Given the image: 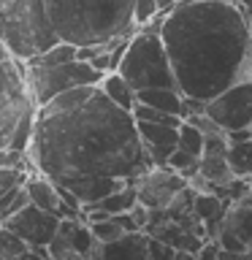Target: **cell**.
I'll return each mask as SVG.
<instances>
[{
	"label": "cell",
	"mask_w": 252,
	"mask_h": 260,
	"mask_svg": "<svg viewBox=\"0 0 252 260\" xmlns=\"http://www.w3.org/2000/svg\"><path fill=\"white\" fill-rule=\"evenodd\" d=\"M27 203H30V198H27V192H24V184L11 187L8 192L0 195V219L16 214V211H19L22 206H27Z\"/></svg>",
	"instance_id": "obj_24"
},
{
	"label": "cell",
	"mask_w": 252,
	"mask_h": 260,
	"mask_svg": "<svg viewBox=\"0 0 252 260\" xmlns=\"http://www.w3.org/2000/svg\"><path fill=\"white\" fill-rule=\"evenodd\" d=\"M247 130H249V133H252V119H249V125H247Z\"/></svg>",
	"instance_id": "obj_33"
},
{
	"label": "cell",
	"mask_w": 252,
	"mask_h": 260,
	"mask_svg": "<svg viewBox=\"0 0 252 260\" xmlns=\"http://www.w3.org/2000/svg\"><path fill=\"white\" fill-rule=\"evenodd\" d=\"M154 14H160L158 8V0H133V19H136V27L144 22H149Z\"/></svg>",
	"instance_id": "obj_27"
},
{
	"label": "cell",
	"mask_w": 252,
	"mask_h": 260,
	"mask_svg": "<svg viewBox=\"0 0 252 260\" xmlns=\"http://www.w3.org/2000/svg\"><path fill=\"white\" fill-rule=\"evenodd\" d=\"M146 255H149L152 260H174L176 249H174V247H168L166 241L152 239V236H149V244H146Z\"/></svg>",
	"instance_id": "obj_28"
},
{
	"label": "cell",
	"mask_w": 252,
	"mask_h": 260,
	"mask_svg": "<svg viewBox=\"0 0 252 260\" xmlns=\"http://www.w3.org/2000/svg\"><path fill=\"white\" fill-rule=\"evenodd\" d=\"M98 87H101V92L109 98V101H114L117 106H122V109H133L136 103V89L125 81V76H122L119 71H109L103 73V79L98 81Z\"/></svg>",
	"instance_id": "obj_17"
},
{
	"label": "cell",
	"mask_w": 252,
	"mask_h": 260,
	"mask_svg": "<svg viewBox=\"0 0 252 260\" xmlns=\"http://www.w3.org/2000/svg\"><path fill=\"white\" fill-rule=\"evenodd\" d=\"M176 146L184 152L195 154V157H201L203 152V133L195 125H190V122H179V138H176Z\"/></svg>",
	"instance_id": "obj_23"
},
{
	"label": "cell",
	"mask_w": 252,
	"mask_h": 260,
	"mask_svg": "<svg viewBox=\"0 0 252 260\" xmlns=\"http://www.w3.org/2000/svg\"><path fill=\"white\" fill-rule=\"evenodd\" d=\"M117 71L125 76V81L136 89H149V87H176L174 68H171L166 44H163L160 32L149 30H133L128 38L122 60Z\"/></svg>",
	"instance_id": "obj_5"
},
{
	"label": "cell",
	"mask_w": 252,
	"mask_h": 260,
	"mask_svg": "<svg viewBox=\"0 0 252 260\" xmlns=\"http://www.w3.org/2000/svg\"><path fill=\"white\" fill-rule=\"evenodd\" d=\"M103 79L101 71H95L87 60H65L52 65L24 62V81H27L30 98L36 106H44L54 95L65 92L79 84H98Z\"/></svg>",
	"instance_id": "obj_6"
},
{
	"label": "cell",
	"mask_w": 252,
	"mask_h": 260,
	"mask_svg": "<svg viewBox=\"0 0 252 260\" xmlns=\"http://www.w3.org/2000/svg\"><path fill=\"white\" fill-rule=\"evenodd\" d=\"M228 206H231V201L219 198L217 192H195L193 211H195V217L201 219L203 231H206V239H214V236H217Z\"/></svg>",
	"instance_id": "obj_13"
},
{
	"label": "cell",
	"mask_w": 252,
	"mask_h": 260,
	"mask_svg": "<svg viewBox=\"0 0 252 260\" xmlns=\"http://www.w3.org/2000/svg\"><path fill=\"white\" fill-rule=\"evenodd\" d=\"M133 184H136L138 203H144L146 209H166L174 201V195L182 187H187V179L171 166H152Z\"/></svg>",
	"instance_id": "obj_11"
},
{
	"label": "cell",
	"mask_w": 252,
	"mask_h": 260,
	"mask_svg": "<svg viewBox=\"0 0 252 260\" xmlns=\"http://www.w3.org/2000/svg\"><path fill=\"white\" fill-rule=\"evenodd\" d=\"M249 81H252V65H249Z\"/></svg>",
	"instance_id": "obj_34"
},
{
	"label": "cell",
	"mask_w": 252,
	"mask_h": 260,
	"mask_svg": "<svg viewBox=\"0 0 252 260\" xmlns=\"http://www.w3.org/2000/svg\"><path fill=\"white\" fill-rule=\"evenodd\" d=\"M3 225L11 228V231L27 244V249H33V247H49L52 236L57 233V225H60V217H57L54 211H46V209L36 206V203H27V206H22L16 214L6 217Z\"/></svg>",
	"instance_id": "obj_10"
},
{
	"label": "cell",
	"mask_w": 252,
	"mask_h": 260,
	"mask_svg": "<svg viewBox=\"0 0 252 260\" xmlns=\"http://www.w3.org/2000/svg\"><path fill=\"white\" fill-rule=\"evenodd\" d=\"M130 114H133L136 122H166V125H179V117H174V114H166L160 109H154V106H146L141 101L133 103V109H130Z\"/></svg>",
	"instance_id": "obj_25"
},
{
	"label": "cell",
	"mask_w": 252,
	"mask_h": 260,
	"mask_svg": "<svg viewBox=\"0 0 252 260\" xmlns=\"http://www.w3.org/2000/svg\"><path fill=\"white\" fill-rule=\"evenodd\" d=\"M30 109H38L24 81V62L6 57L0 60V149L11 144L19 119Z\"/></svg>",
	"instance_id": "obj_7"
},
{
	"label": "cell",
	"mask_w": 252,
	"mask_h": 260,
	"mask_svg": "<svg viewBox=\"0 0 252 260\" xmlns=\"http://www.w3.org/2000/svg\"><path fill=\"white\" fill-rule=\"evenodd\" d=\"M24 192H27L30 203H36V206L46 209V211H54V214L60 217V195H57V184L49 176L38 174V171L33 168L30 174L24 176Z\"/></svg>",
	"instance_id": "obj_14"
},
{
	"label": "cell",
	"mask_w": 252,
	"mask_h": 260,
	"mask_svg": "<svg viewBox=\"0 0 252 260\" xmlns=\"http://www.w3.org/2000/svg\"><path fill=\"white\" fill-rule=\"evenodd\" d=\"M0 41L14 60H30L57 44L46 0H0Z\"/></svg>",
	"instance_id": "obj_4"
},
{
	"label": "cell",
	"mask_w": 252,
	"mask_h": 260,
	"mask_svg": "<svg viewBox=\"0 0 252 260\" xmlns=\"http://www.w3.org/2000/svg\"><path fill=\"white\" fill-rule=\"evenodd\" d=\"M89 225V231H92V236L101 244H109L114 239H119L122 233H128L125 228H122V222L117 219V214H111V217H103V219H92V222H87Z\"/></svg>",
	"instance_id": "obj_22"
},
{
	"label": "cell",
	"mask_w": 252,
	"mask_h": 260,
	"mask_svg": "<svg viewBox=\"0 0 252 260\" xmlns=\"http://www.w3.org/2000/svg\"><path fill=\"white\" fill-rule=\"evenodd\" d=\"M225 160H228V166H231L233 176H249L252 174V138L228 144Z\"/></svg>",
	"instance_id": "obj_20"
},
{
	"label": "cell",
	"mask_w": 252,
	"mask_h": 260,
	"mask_svg": "<svg viewBox=\"0 0 252 260\" xmlns=\"http://www.w3.org/2000/svg\"><path fill=\"white\" fill-rule=\"evenodd\" d=\"M27 174H30L27 168H6V166H0V195L8 192L16 184H24V176Z\"/></svg>",
	"instance_id": "obj_26"
},
{
	"label": "cell",
	"mask_w": 252,
	"mask_h": 260,
	"mask_svg": "<svg viewBox=\"0 0 252 260\" xmlns=\"http://www.w3.org/2000/svg\"><path fill=\"white\" fill-rule=\"evenodd\" d=\"M182 98L184 95L179 87H149V89H138L136 92V101L154 106V109H160L166 114H174V117H179V111H182Z\"/></svg>",
	"instance_id": "obj_16"
},
{
	"label": "cell",
	"mask_w": 252,
	"mask_h": 260,
	"mask_svg": "<svg viewBox=\"0 0 252 260\" xmlns=\"http://www.w3.org/2000/svg\"><path fill=\"white\" fill-rule=\"evenodd\" d=\"M146 244L149 236L146 231H128L119 239L109 244H101V257H133V260H146Z\"/></svg>",
	"instance_id": "obj_15"
},
{
	"label": "cell",
	"mask_w": 252,
	"mask_h": 260,
	"mask_svg": "<svg viewBox=\"0 0 252 260\" xmlns=\"http://www.w3.org/2000/svg\"><path fill=\"white\" fill-rule=\"evenodd\" d=\"M24 255H30L27 244H24L11 228L0 225V260H16V257H24Z\"/></svg>",
	"instance_id": "obj_21"
},
{
	"label": "cell",
	"mask_w": 252,
	"mask_h": 260,
	"mask_svg": "<svg viewBox=\"0 0 252 260\" xmlns=\"http://www.w3.org/2000/svg\"><path fill=\"white\" fill-rule=\"evenodd\" d=\"M46 11L57 38L76 46L136 30L133 0H46Z\"/></svg>",
	"instance_id": "obj_3"
},
{
	"label": "cell",
	"mask_w": 252,
	"mask_h": 260,
	"mask_svg": "<svg viewBox=\"0 0 252 260\" xmlns=\"http://www.w3.org/2000/svg\"><path fill=\"white\" fill-rule=\"evenodd\" d=\"M141 146L154 166H166L168 154L176 149L179 125H166V122H136Z\"/></svg>",
	"instance_id": "obj_12"
},
{
	"label": "cell",
	"mask_w": 252,
	"mask_h": 260,
	"mask_svg": "<svg viewBox=\"0 0 252 260\" xmlns=\"http://www.w3.org/2000/svg\"><path fill=\"white\" fill-rule=\"evenodd\" d=\"M98 89V84H79V87H71L65 92L54 95L52 101H46L44 106H38V114H60V111H71L76 106L87 103V98Z\"/></svg>",
	"instance_id": "obj_18"
},
{
	"label": "cell",
	"mask_w": 252,
	"mask_h": 260,
	"mask_svg": "<svg viewBox=\"0 0 252 260\" xmlns=\"http://www.w3.org/2000/svg\"><path fill=\"white\" fill-rule=\"evenodd\" d=\"M203 111H206L225 133L228 130L247 127L249 119H252V81L241 79V81H236V84L225 87L223 92L209 98Z\"/></svg>",
	"instance_id": "obj_8"
},
{
	"label": "cell",
	"mask_w": 252,
	"mask_h": 260,
	"mask_svg": "<svg viewBox=\"0 0 252 260\" xmlns=\"http://www.w3.org/2000/svg\"><path fill=\"white\" fill-rule=\"evenodd\" d=\"M6 57H11V54H8V49H6V44H3V41H0V60H6Z\"/></svg>",
	"instance_id": "obj_31"
},
{
	"label": "cell",
	"mask_w": 252,
	"mask_h": 260,
	"mask_svg": "<svg viewBox=\"0 0 252 260\" xmlns=\"http://www.w3.org/2000/svg\"><path fill=\"white\" fill-rule=\"evenodd\" d=\"M160 38L182 95L209 101L225 87L249 79L252 38L239 3L176 0L163 11Z\"/></svg>",
	"instance_id": "obj_2"
},
{
	"label": "cell",
	"mask_w": 252,
	"mask_h": 260,
	"mask_svg": "<svg viewBox=\"0 0 252 260\" xmlns=\"http://www.w3.org/2000/svg\"><path fill=\"white\" fill-rule=\"evenodd\" d=\"M236 3H239L244 11H252V0H236Z\"/></svg>",
	"instance_id": "obj_30"
},
{
	"label": "cell",
	"mask_w": 252,
	"mask_h": 260,
	"mask_svg": "<svg viewBox=\"0 0 252 260\" xmlns=\"http://www.w3.org/2000/svg\"><path fill=\"white\" fill-rule=\"evenodd\" d=\"M138 201V195H136V184H122L119 190H114L109 192L106 198H101L98 203H89L92 209H101L106 211V214H122V211H130L133 209V203Z\"/></svg>",
	"instance_id": "obj_19"
},
{
	"label": "cell",
	"mask_w": 252,
	"mask_h": 260,
	"mask_svg": "<svg viewBox=\"0 0 252 260\" xmlns=\"http://www.w3.org/2000/svg\"><path fill=\"white\" fill-rule=\"evenodd\" d=\"M49 257L54 260L101 257V241L92 236L89 225L81 217H60L57 233L49 241Z\"/></svg>",
	"instance_id": "obj_9"
},
{
	"label": "cell",
	"mask_w": 252,
	"mask_h": 260,
	"mask_svg": "<svg viewBox=\"0 0 252 260\" xmlns=\"http://www.w3.org/2000/svg\"><path fill=\"white\" fill-rule=\"evenodd\" d=\"M247 179H249V187H252V174H249V176H247Z\"/></svg>",
	"instance_id": "obj_35"
},
{
	"label": "cell",
	"mask_w": 252,
	"mask_h": 260,
	"mask_svg": "<svg viewBox=\"0 0 252 260\" xmlns=\"http://www.w3.org/2000/svg\"><path fill=\"white\" fill-rule=\"evenodd\" d=\"M217 3H236V0H217Z\"/></svg>",
	"instance_id": "obj_32"
},
{
	"label": "cell",
	"mask_w": 252,
	"mask_h": 260,
	"mask_svg": "<svg viewBox=\"0 0 252 260\" xmlns=\"http://www.w3.org/2000/svg\"><path fill=\"white\" fill-rule=\"evenodd\" d=\"M174 3H176V0H158V8H160V11H168Z\"/></svg>",
	"instance_id": "obj_29"
},
{
	"label": "cell",
	"mask_w": 252,
	"mask_h": 260,
	"mask_svg": "<svg viewBox=\"0 0 252 260\" xmlns=\"http://www.w3.org/2000/svg\"><path fill=\"white\" fill-rule=\"evenodd\" d=\"M27 157L57 184L81 179H122L133 184L154 162L146 157L136 119L101 87L87 103L60 114H36Z\"/></svg>",
	"instance_id": "obj_1"
}]
</instances>
